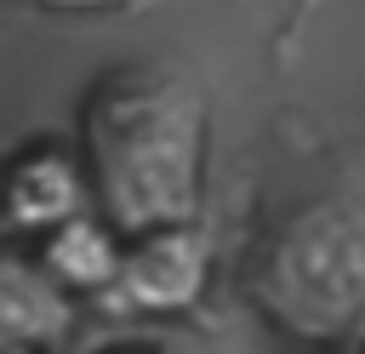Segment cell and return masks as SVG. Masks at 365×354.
Masks as SVG:
<instances>
[{
	"mask_svg": "<svg viewBox=\"0 0 365 354\" xmlns=\"http://www.w3.org/2000/svg\"><path fill=\"white\" fill-rule=\"evenodd\" d=\"M74 143L86 154L97 211H108L125 234L200 217L211 108L182 69H108L80 97Z\"/></svg>",
	"mask_w": 365,
	"mask_h": 354,
	"instance_id": "6da1fadb",
	"label": "cell"
},
{
	"mask_svg": "<svg viewBox=\"0 0 365 354\" xmlns=\"http://www.w3.org/2000/svg\"><path fill=\"white\" fill-rule=\"evenodd\" d=\"M245 291L285 337H365V171H348L279 211L251 251Z\"/></svg>",
	"mask_w": 365,
	"mask_h": 354,
	"instance_id": "7a4b0ae2",
	"label": "cell"
},
{
	"mask_svg": "<svg viewBox=\"0 0 365 354\" xmlns=\"http://www.w3.org/2000/svg\"><path fill=\"white\" fill-rule=\"evenodd\" d=\"M211 285V246L194 223H160L143 234H125V257L114 285L97 297L103 314L114 320H165L188 314Z\"/></svg>",
	"mask_w": 365,
	"mask_h": 354,
	"instance_id": "3957f363",
	"label": "cell"
},
{
	"mask_svg": "<svg viewBox=\"0 0 365 354\" xmlns=\"http://www.w3.org/2000/svg\"><path fill=\"white\" fill-rule=\"evenodd\" d=\"M86 206H97L91 194V171L80 143H29L0 166V223L17 240H46L57 223L80 217Z\"/></svg>",
	"mask_w": 365,
	"mask_h": 354,
	"instance_id": "277c9868",
	"label": "cell"
},
{
	"mask_svg": "<svg viewBox=\"0 0 365 354\" xmlns=\"http://www.w3.org/2000/svg\"><path fill=\"white\" fill-rule=\"evenodd\" d=\"M80 303L57 268L23 246H0V348H63L74 337Z\"/></svg>",
	"mask_w": 365,
	"mask_h": 354,
	"instance_id": "5b68a950",
	"label": "cell"
},
{
	"mask_svg": "<svg viewBox=\"0 0 365 354\" xmlns=\"http://www.w3.org/2000/svg\"><path fill=\"white\" fill-rule=\"evenodd\" d=\"M34 246H40V257L57 268V280H63L74 297L97 303V297L114 285V274H120V257H125V228H120L108 211L86 206L80 217L57 223V228H51L46 240H34Z\"/></svg>",
	"mask_w": 365,
	"mask_h": 354,
	"instance_id": "8992f818",
	"label": "cell"
},
{
	"mask_svg": "<svg viewBox=\"0 0 365 354\" xmlns=\"http://www.w3.org/2000/svg\"><path fill=\"white\" fill-rule=\"evenodd\" d=\"M11 6H34V11H114L131 0H11Z\"/></svg>",
	"mask_w": 365,
	"mask_h": 354,
	"instance_id": "52a82bcc",
	"label": "cell"
},
{
	"mask_svg": "<svg viewBox=\"0 0 365 354\" xmlns=\"http://www.w3.org/2000/svg\"><path fill=\"white\" fill-rule=\"evenodd\" d=\"M359 343H365V337H359Z\"/></svg>",
	"mask_w": 365,
	"mask_h": 354,
	"instance_id": "ba28073f",
	"label": "cell"
}]
</instances>
